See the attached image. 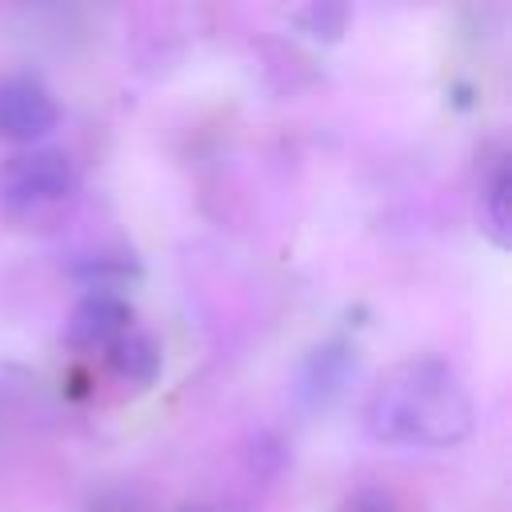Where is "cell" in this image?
Returning <instances> with one entry per match:
<instances>
[{
	"label": "cell",
	"instance_id": "cell-3",
	"mask_svg": "<svg viewBox=\"0 0 512 512\" xmlns=\"http://www.w3.org/2000/svg\"><path fill=\"white\" fill-rule=\"evenodd\" d=\"M60 124V104L48 84L32 72H12L0 80V140L32 144Z\"/></svg>",
	"mask_w": 512,
	"mask_h": 512
},
{
	"label": "cell",
	"instance_id": "cell-8",
	"mask_svg": "<svg viewBox=\"0 0 512 512\" xmlns=\"http://www.w3.org/2000/svg\"><path fill=\"white\" fill-rule=\"evenodd\" d=\"M336 512H396V500H392L384 488L364 484V488L348 492V496L340 500V508H336Z\"/></svg>",
	"mask_w": 512,
	"mask_h": 512
},
{
	"label": "cell",
	"instance_id": "cell-2",
	"mask_svg": "<svg viewBox=\"0 0 512 512\" xmlns=\"http://www.w3.org/2000/svg\"><path fill=\"white\" fill-rule=\"evenodd\" d=\"M76 168L60 148L12 152L0 164V208L12 216H44L76 196Z\"/></svg>",
	"mask_w": 512,
	"mask_h": 512
},
{
	"label": "cell",
	"instance_id": "cell-1",
	"mask_svg": "<svg viewBox=\"0 0 512 512\" xmlns=\"http://www.w3.org/2000/svg\"><path fill=\"white\" fill-rule=\"evenodd\" d=\"M364 428L396 448H452L472 432V396L440 356H412L372 384Z\"/></svg>",
	"mask_w": 512,
	"mask_h": 512
},
{
	"label": "cell",
	"instance_id": "cell-4",
	"mask_svg": "<svg viewBox=\"0 0 512 512\" xmlns=\"http://www.w3.org/2000/svg\"><path fill=\"white\" fill-rule=\"evenodd\" d=\"M132 328V308L112 288H92L68 320V344L80 352H108Z\"/></svg>",
	"mask_w": 512,
	"mask_h": 512
},
{
	"label": "cell",
	"instance_id": "cell-9",
	"mask_svg": "<svg viewBox=\"0 0 512 512\" xmlns=\"http://www.w3.org/2000/svg\"><path fill=\"white\" fill-rule=\"evenodd\" d=\"M192 512H248V508H240V504H200Z\"/></svg>",
	"mask_w": 512,
	"mask_h": 512
},
{
	"label": "cell",
	"instance_id": "cell-5",
	"mask_svg": "<svg viewBox=\"0 0 512 512\" xmlns=\"http://www.w3.org/2000/svg\"><path fill=\"white\" fill-rule=\"evenodd\" d=\"M104 360H108V368L116 372V380H124V384H152L156 380V372H160V348H156V340L144 332V328H128L108 352H104Z\"/></svg>",
	"mask_w": 512,
	"mask_h": 512
},
{
	"label": "cell",
	"instance_id": "cell-6",
	"mask_svg": "<svg viewBox=\"0 0 512 512\" xmlns=\"http://www.w3.org/2000/svg\"><path fill=\"white\" fill-rule=\"evenodd\" d=\"M508 188H512L508 160L496 156L480 184V228L488 232V240L496 248H508Z\"/></svg>",
	"mask_w": 512,
	"mask_h": 512
},
{
	"label": "cell",
	"instance_id": "cell-7",
	"mask_svg": "<svg viewBox=\"0 0 512 512\" xmlns=\"http://www.w3.org/2000/svg\"><path fill=\"white\" fill-rule=\"evenodd\" d=\"M296 20L308 24V36H324V40H332V36H340V28H344V20H348V8L312 4V8L296 12Z\"/></svg>",
	"mask_w": 512,
	"mask_h": 512
}]
</instances>
